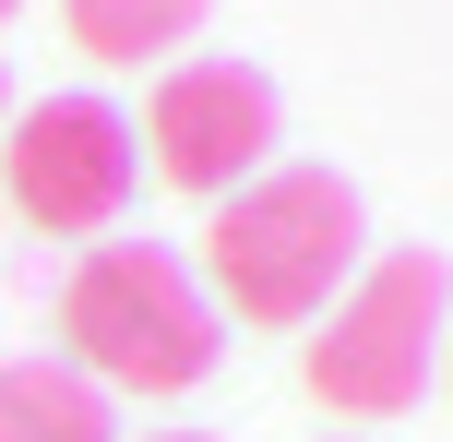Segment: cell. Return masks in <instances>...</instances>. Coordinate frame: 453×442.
Masks as SVG:
<instances>
[{"instance_id":"4","label":"cell","mask_w":453,"mask_h":442,"mask_svg":"<svg viewBox=\"0 0 453 442\" xmlns=\"http://www.w3.org/2000/svg\"><path fill=\"white\" fill-rule=\"evenodd\" d=\"M0 180H12L24 228L96 239V228H119V215H132L143 143H132V120H119L108 96H48V108H24L12 132H0Z\"/></svg>"},{"instance_id":"2","label":"cell","mask_w":453,"mask_h":442,"mask_svg":"<svg viewBox=\"0 0 453 442\" xmlns=\"http://www.w3.org/2000/svg\"><path fill=\"white\" fill-rule=\"evenodd\" d=\"M60 347L96 395H191L226 347V311L203 299L191 252L167 239H108V252L72 263L60 287Z\"/></svg>"},{"instance_id":"6","label":"cell","mask_w":453,"mask_h":442,"mask_svg":"<svg viewBox=\"0 0 453 442\" xmlns=\"http://www.w3.org/2000/svg\"><path fill=\"white\" fill-rule=\"evenodd\" d=\"M0 442H119V407L72 359H0Z\"/></svg>"},{"instance_id":"9","label":"cell","mask_w":453,"mask_h":442,"mask_svg":"<svg viewBox=\"0 0 453 442\" xmlns=\"http://www.w3.org/2000/svg\"><path fill=\"white\" fill-rule=\"evenodd\" d=\"M441 383H453V323H441Z\"/></svg>"},{"instance_id":"7","label":"cell","mask_w":453,"mask_h":442,"mask_svg":"<svg viewBox=\"0 0 453 442\" xmlns=\"http://www.w3.org/2000/svg\"><path fill=\"white\" fill-rule=\"evenodd\" d=\"M203 12L215 0H60V24H72L84 60H167V48H191Z\"/></svg>"},{"instance_id":"5","label":"cell","mask_w":453,"mask_h":442,"mask_svg":"<svg viewBox=\"0 0 453 442\" xmlns=\"http://www.w3.org/2000/svg\"><path fill=\"white\" fill-rule=\"evenodd\" d=\"M132 143H156L167 191L226 204V191L263 180V156H274V84L250 60H167V84H156V108H143Z\"/></svg>"},{"instance_id":"1","label":"cell","mask_w":453,"mask_h":442,"mask_svg":"<svg viewBox=\"0 0 453 442\" xmlns=\"http://www.w3.org/2000/svg\"><path fill=\"white\" fill-rule=\"evenodd\" d=\"M358 239H370V215H358V191H346L334 167H263V180H239L215 204L191 275H203L215 311H239V323H263V335H298V323H322V311L346 299Z\"/></svg>"},{"instance_id":"8","label":"cell","mask_w":453,"mask_h":442,"mask_svg":"<svg viewBox=\"0 0 453 442\" xmlns=\"http://www.w3.org/2000/svg\"><path fill=\"white\" fill-rule=\"evenodd\" d=\"M0 132H12V72H0Z\"/></svg>"},{"instance_id":"10","label":"cell","mask_w":453,"mask_h":442,"mask_svg":"<svg viewBox=\"0 0 453 442\" xmlns=\"http://www.w3.org/2000/svg\"><path fill=\"white\" fill-rule=\"evenodd\" d=\"M156 442H215V430H156Z\"/></svg>"},{"instance_id":"11","label":"cell","mask_w":453,"mask_h":442,"mask_svg":"<svg viewBox=\"0 0 453 442\" xmlns=\"http://www.w3.org/2000/svg\"><path fill=\"white\" fill-rule=\"evenodd\" d=\"M12 12H24V0H0V24H12Z\"/></svg>"},{"instance_id":"3","label":"cell","mask_w":453,"mask_h":442,"mask_svg":"<svg viewBox=\"0 0 453 442\" xmlns=\"http://www.w3.org/2000/svg\"><path fill=\"white\" fill-rule=\"evenodd\" d=\"M441 323H453V263L430 239H406V252H382V263L346 275V299L322 311V335L298 347V371H311V395L334 407V419H406V407L430 395Z\"/></svg>"}]
</instances>
